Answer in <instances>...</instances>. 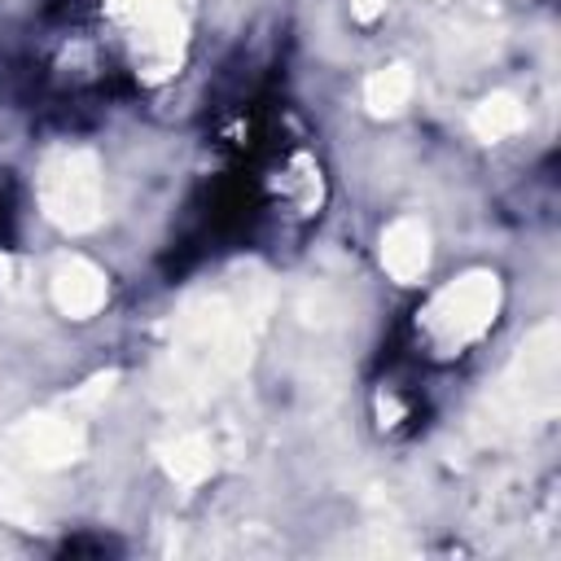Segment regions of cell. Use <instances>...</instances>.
I'll use <instances>...</instances> for the list:
<instances>
[{"label": "cell", "instance_id": "5", "mask_svg": "<svg viewBox=\"0 0 561 561\" xmlns=\"http://www.w3.org/2000/svg\"><path fill=\"white\" fill-rule=\"evenodd\" d=\"M381 272L394 280V285H421L425 272H430V259H434V237L425 228V219L416 215H399L381 228Z\"/></svg>", "mask_w": 561, "mask_h": 561}, {"label": "cell", "instance_id": "2", "mask_svg": "<svg viewBox=\"0 0 561 561\" xmlns=\"http://www.w3.org/2000/svg\"><path fill=\"white\" fill-rule=\"evenodd\" d=\"M105 22L145 83L180 75L188 53V0H105Z\"/></svg>", "mask_w": 561, "mask_h": 561}, {"label": "cell", "instance_id": "6", "mask_svg": "<svg viewBox=\"0 0 561 561\" xmlns=\"http://www.w3.org/2000/svg\"><path fill=\"white\" fill-rule=\"evenodd\" d=\"M412 92H416L412 66H403V61L377 66V70L364 79V110H368L373 118H399V114L412 105Z\"/></svg>", "mask_w": 561, "mask_h": 561}, {"label": "cell", "instance_id": "4", "mask_svg": "<svg viewBox=\"0 0 561 561\" xmlns=\"http://www.w3.org/2000/svg\"><path fill=\"white\" fill-rule=\"evenodd\" d=\"M48 302L66 320H92L110 302V276L92 259L70 254L48 272Z\"/></svg>", "mask_w": 561, "mask_h": 561}, {"label": "cell", "instance_id": "8", "mask_svg": "<svg viewBox=\"0 0 561 561\" xmlns=\"http://www.w3.org/2000/svg\"><path fill=\"white\" fill-rule=\"evenodd\" d=\"M280 202L294 210V215H307V210H316L320 202H324V175H320V167L307 158V153H294L285 167H280Z\"/></svg>", "mask_w": 561, "mask_h": 561}, {"label": "cell", "instance_id": "1", "mask_svg": "<svg viewBox=\"0 0 561 561\" xmlns=\"http://www.w3.org/2000/svg\"><path fill=\"white\" fill-rule=\"evenodd\" d=\"M500 307H504V280L491 267H469V272L443 280L425 298V307L416 311V337H421L425 355L456 359L491 333Z\"/></svg>", "mask_w": 561, "mask_h": 561}, {"label": "cell", "instance_id": "3", "mask_svg": "<svg viewBox=\"0 0 561 561\" xmlns=\"http://www.w3.org/2000/svg\"><path fill=\"white\" fill-rule=\"evenodd\" d=\"M39 206L66 232H88L105 206V175L96 153L61 149L39 167Z\"/></svg>", "mask_w": 561, "mask_h": 561}, {"label": "cell", "instance_id": "7", "mask_svg": "<svg viewBox=\"0 0 561 561\" xmlns=\"http://www.w3.org/2000/svg\"><path fill=\"white\" fill-rule=\"evenodd\" d=\"M522 127H526V105H522L513 92H486V96L469 110V131H473L482 145L513 140Z\"/></svg>", "mask_w": 561, "mask_h": 561}, {"label": "cell", "instance_id": "9", "mask_svg": "<svg viewBox=\"0 0 561 561\" xmlns=\"http://www.w3.org/2000/svg\"><path fill=\"white\" fill-rule=\"evenodd\" d=\"M167 469H171V478L184 482V486L202 482V478L215 469V447H210V438H202V434H180V438L171 443V451H167Z\"/></svg>", "mask_w": 561, "mask_h": 561}, {"label": "cell", "instance_id": "10", "mask_svg": "<svg viewBox=\"0 0 561 561\" xmlns=\"http://www.w3.org/2000/svg\"><path fill=\"white\" fill-rule=\"evenodd\" d=\"M346 4H351V22H359V26H377L390 9V0H346Z\"/></svg>", "mask_w": 561, "mask_h": 561}]
</instances>
